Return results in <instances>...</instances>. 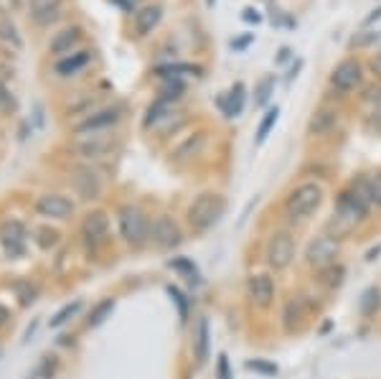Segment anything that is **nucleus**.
Instances as JSON below:
<instances>
[{
    "instance_id": "obj_9",
    "label": "nucleus",
    "mask_w": 381,
    "mask_h": 379,
    "mask_svg": "<svg viewBox=\"0 0 381 379\" xmlns=\"http://www.w3.org/2000/svg\"><path fill=\"white\" fill-rule=\"evenodd\" d=\"M338 255V240L333 237H318L308 247V262L313 267H328Z\"/></svg>"
},
{
    "instance_id": "obj_39",
    "label": "nucleus",
    "mask_w": 381,
    "mask_h": 379,
    "mask_svg": "<svg viewBox=\"0 0 381 379\" xmlns=\"http://www.w3.org/2000/svg\"><path fill=\"white\" fill-rule=\"evenodd\" d=\"M371 41H379V31H371L366 33V36H356L353 41H351V46H366L371 44Z\"/></svg>"
},
{
    "instance_id": "obj_15",
    "label": "nucleus",
    "mask_w": 381,
    "mask_h": 379,
    "mask_svg": "<svg viewBox=\"0 0 381 379\" xmlns=\"http://www.w3.org/2000/svg\"><path fill=\"white\" fill-rule=\"evenodd\" d=\"M107 229H109V216L104 214V211H92V214H87V219H84L82 224L84 240L92 242V245L104 240V237H107Z\"/></svg>"
},
{
    "instance_id": "obj_6",
    "label": "nucleus",
    "mask_w": 381,
    "mask_h": 379,
    "mask_svg": "<svg viewBox=\"0 0 381 379\" xmlns=\"http://www.w3.org/2000/svg\"><path fill=\"white\" fill-rule=\"evenodd\" d=\"M361 79H363L361 64L356 62V59H343L336 69H333V74H330V84H333L336 89H341V92H351V89H356L358 84H361Z\"/></svg>"
},
{
    "instance_id": "obj_18",
    "label": "nucleus",
    "mask_w": 381,
    "mask_h": 379,
    "mask_svg": "<svg viewBox=\"0 0 381 379\" xmlns=\"http://www.w3.org/2000/svg\"><path fill=\"white\" fill-rule=\"evenodd\" d=\"M74 186L76 191L82 194V199H97L102 191V181L95 171H89V168H79L74 176Z\"/></svg>"
},
{
    "instance_id": "obj_24",
    "label": "nucleus",
    "mask_w": 381,
    "mask_h": 379,
    "mask_svg": "<svg viewBox=\"0 0 381 379\" xmlns=\"http://www.w3.org/2000/svg\"><path fill=\"white\" fill-rule=\"evenodd\" d=\"M274 84H277L274 74L262 76L260 82H257V87H254V105H257V107H265L267 102H270V97L274 95Z\"/></svg>"
},
{
    "instance_id": "obj_42",
    "label": "nucleus",
    "mask_w": 381,
    "mask_h": 379,
    "mask_svg": "<svg viewBox=\"0 0 381 379\" xmlns=\"http://www.w3.org/2000/svg\"><path fill=\"white\" fill-rule=\"evenodd\" d=\"M219 379H229V361H226V356H219Z\"/></svg>"
},
{
    "instance_id": "obj_29",
    "label": "nucleus",
    "mask_w": 381,
    "mask_h": 379,
    "mask_svg": "<svg viewBox=\"0 0 381 379\" xmlns=\"http://www.w3.org/2000/svg\"><path fill=\"white\" fill-rule=\"evenodd\" d=\"M114 310V301L107 298V301H102L97 303V308L92 310V316H89V326H102V323L107 321V316Z\"/></svg>"
},
{
    "instance_id": "obj_45",
    "label": "nucleus",
    "mask_w": 381,
    "mask_h": 379,
    "mask_svg": "<svg viewBox=\"0 0 381 379\" xmlns=\"http://www.w3.org/2000/svg\"><path fill=\"white\" fill-rule=\"evenodd\" d=\"M117 6L122 8V11H127V13H133L135 8H138V0H114Z\"/></svg>"
},
{
    "instance_id": "obj_27",
    "label": "nucleus",
    "mask_w": 381,
    "mask_h": 379,
    "mask_svg": "<svg viewBox=\"0 0 381 379\" xmlns=\"http://www.w3.org/2000/svg\"><path fill=\"white\" fill-rule=\"evenodd\" d=\"M277 117H279V107L267 110L265 117H262V122H260V127H257V143H265L267 135H270V130L277 125Z\"/></svg>"
},
{
    "instance_id": "obj_7",
    "label": "nucleus",
    "mask_w": 381,
    "mask_h": 379,
    "mask_svg": "<svg viewBox=\"0 0 381 379\" xmlns=\"http://www.w3.org/2000/svg\"><path fill=\"white\" fill-rule=\"evenodd\" d=\"M36 211L49 219H66L74 214V202L61 194H44L36 199Z\"/></svg>"
},
{
    "instance_id": "obj_37",
    "label": "nucleus",
    "mask_w": 381,
    "mask_h": 379,
    "mask_svg": "<svg viewBox=\"0 0 381 379\" xmlns=\"http://www.w3.org/2000/svg\"><path fill=\"white\" fill-rule=\"evenodd\" d=\"M241 18L247 21V23H254V25H257V23H262V13L257 11V8L249 6V8H244V11H241Z\"/></svg>"
},
{
    "instance_id": "obj_5",
    "label": "nucleus",
    "mask_w": 381,
    "mask_h": 379,
    "mask_svg": "<svg viewBox=\"0 0 381 379\" xmlns=\"http://www.w3.org/2000/svg\"><path fill=\"white\" fill-rule=\"evenodd\" d=\"M292 257H295V242L287 232H279L274 234L270 245H267V262L272 270H285L290 267Z\"/></svg>"
},
{
    "instance_id": "obj_26",
    "label": "nucleus",
    "mask_w": 381,
    "mask_h": 379,
    "mask_svg": "<svg viewBox=\"0 0 381 379\" xmlns=\"http://www.w3.org/2000/svg\"><path fill=\"white\" fill-rule=\"evenodd\" d=\"M0 41H6L8 46H13V49H20L23 46V41H20L18 36V28H16V23L8 18L0 21Z\"/></svg>"
},
{
    "instance_id": "obj_34",
    "label": "nucleus",
    "mask_w": 381,
    "mask_h": 379,
    "mask_svg": "<svg viewBox=\"0 0 381 379\" xmlns=\"http://www.w3.org/2000/svg\"><path fill=\"white\" fill-rule=\"evenodd\" d=\"M36 242L44 250H49V247H54L59 242V232L56 229H49V227H44V229H38V237H36Z\"/></svg>"
},
{
    "instance_id": "obj_8",
    "label": "nucleus",
    "mask_w": 381,
    "mask_h": 379,
    "mask_svg": "<svg viewBox=\"0 0 381 379\" xmlns=\"http://www.w3.org/2000/svg\"><path fill=\"white\" fill-rule=\"evenodd\" d=\"M120 117H122V107H104V110H99V112H92L87 120H82L79 125H74V130L79 135L99 133V130H104V127L114 125Z\"/></svg>"
},
{
    "instance_id": "obj_43",
    "label": "nucleus",
    "mask_w": 381,
    "mask_h": 379,
    "mask_svg": "<svg viewBox=\"0 0 381 379\" xmlns=\"http://www.w3.org/2000/svg\"><path fill=\"white\" fill-rule=\"evenodd\" d=\"M376 21H381V6L374 8V11L368 13L366 18H363V25H371V23H376Z\"/></svg>"
},
{
    "instance_id": "obj_25",
    "label": "nucleus",
    "mask_w": 381,
    "mask_h": 379,
    "mask_svg": "<svg viewBox=\"0 0 381 379\" xmlns=\"http://www.w3.org/2000/svg\"><path fill=\"white\" fill-rule=\"evenodd\" d=\"M168 115H173L171 112V102H168V100H155V105H150V107H147L145 127H150V125H155V122L165 120Z\"/></svg>"
},
{
    "instance_id": "obj_41",
    "label": "nucleus",
    "mask_w": 381,
    "mask_h": 379,
    "mask_svg": "<svg viewBox=\"0 0 381 379\" xmlns=\"http://www.w3.org/2000/svg\"><path fill=\"white\" fill-rule=\"evenodd\" d=\"M173 265H176L178 270H186V272H188V275H190V280L196 278V267L190 265L188 260H176V262H173Z\"/></svg>"
},
{
    "instance_id": "obj_22",
    "label": "nucleus",
    "mask_w": 381,
    "mask_h": 379,
    "mask_svg": "<svg viewBox=\"0 0 381 379\" xmlns=\"http://www.w3.org/2000/svg\"><path fill=\"white\" fill-rule=\"evenodd\" d=\"M201 66H196V64H163V66H158L155 69V74L163 76V79H181V76L186 74H193V76H201Z\"/></svg>"
},
{
    "instance_id": "obj_30",
    "label": "nucleus",
    "mask_w": 381,
    "mask_h": 379,
    "mask_svg": "<svg viewBox=\"0 0 381 379\" xmlns=\"http://www.w3.org/2000/svg\"><path fill=\"white\" fill-rule=\"evenodd\" d=\"M82 308V303H79V301H74V303H69V305H64L61 310H59L56 316L51 318V329H59V326H64V323L69 321L71 316H74L76 310Z\"/></svg>"
},
{
    "instance_id": "obj_20",
    "label": "nucleus",
    "mask_w": 381,
    "mask_h": 379,
    "mask_svg": "<svg viewBox=\"0 0 381 379\" xmlns=\"http://www.w3.org/2000/svg\"><path fill=\"white\" fill-rule=\"evenodd\" d=\"M82 41V28L79 25H71V28H64L54 36L51 41V54H71L76 44Z\"/></svg>"
},
{
    "instance_id": "obj_47",
    "label": "nucleus",
    "mask_w": 381,
    "mask_h": 379,
    "mask_svg": "<svg viewBox=\"0 0 381 379\" xmlns=\"http://www.w3.org/2000/svg\"><path fill=\"white\" fill-rule=\"evenodd\" d=\"M6 321H8V310L3 308V305H0V326H3Z\"/></svg>"
},
{
    "instance_id": "obj_31",
    "label": "nucleus",
    "mask_w": 381,
    "mask_h": 379,
    "mask_svg": "<svg viewBox=\"0 0 381 379\" xmlns=\"http://www.w3.org/2000/svg\"><path fill=\"white\" fill-rule=\"evenodd\" d=\"M201 143H203V133H198L196 138H190L186 146H181L176 151V161H183V158H188V156H193V153L201 148Z\"/></svg>"
},
{
    "instance_id": "obj_32",
    "label": "nucleus",
    "mask_w": 381,
    "mask_h": 379,
    "mask_svg": "<svg viewBox=\"0 0 381 379\" xmlns=\"http://www.w3.org/2000/svg\"><path fill=\"white\" fill-rule=\"evenodd\" d=\"M16 107H18V102H16V97L11 95V89L6 87V84L0 82V112H16Z\"/></svg>"
},
{
    "instance_id": "obj_49",
    "label": "nucleus",
    "mask_w": 381,
    "mask_h": 379,
    "mask_svg": "<svg viewBox=\"0 0 381 379\" xmlns=\"http://www.w3.org/2000/svg\"><path fill=\"white\" fill-rule=\"evenodd\" d=\"M214 3H216V0H206V6H209V8L214 6Z\"/></svg>"
},
{
    "instance_id": "obj_28",
    "label": "nucleus",
    "mask_w": 381,
    "mask_h": 379,
    "mask_svg": "<svg viewBox=\"0 0 381 379\" xmlns=\"http://www.w3.org/2000/svg\"><path fill=\"white\" fill-rule=\"evenodd\" d=\"M186 84L181 82V79H163V84H160V97L158 100H178V97L183 95Z\"/></svg>"
},
{
    "instance_id": "obj_4",
    "label": "nucleus",
    "mask_w": 381,
    "mask_h": 379,
    "mask_svg": "<svg viewBox=\"0 0 381 379\" xmlns=\"http://www.w3.org/2000/svg\"><path fill=\"white\" fill-rule=\"evenodd\" d=\"M120 232L130 245L140 247L150 234V221L138 206H122L120 209Z\"/></svg>"
},
{
    "instance_id": "obj_13",
    "label": "nucleus",
    "mask_w": 381,
    "mask_h": 379,
    "mask_svg": "<svg viewBox=\"0 0 381 379\" xmlns=\"http://www.w3.org/2000/svg\"><path fill=\"white\" fill-rule=\"evenodd\" d=\"M160 18H163V6H145L135 11V33L140 38L150 36L155 28H158Z\"/></svg>"
},
{
    "instance_id": "obj_23",
    "label": "nucleus",
    "mask_w": 381,
    "mask_h": 379,
    "mask_svg": "<svg viewBox=\"0 0 381 379\" xmlns=\"http://www.w3.org/2000/svg\"><path fill=\"white\" fill-rule=\"evenodd\" d=\"M193 351H196L198 361L209 359V321L201 318L196 323V334H193Z\"/></svg>"
},
{
    "instance_id": "obj_10",
    "label": "nucleus",
    "mask_w": 381,
    "mask_h": 379,
    "mask_svg": "<svg viewBox=\"0 0 381 379\" xmlns=\"http://www.w3.org/2000/svg\"><path fill=\"white\" fill-rule=\"evenodd\" d=\"M152 240H155V245L163 247V250H171V247L181 245V229H178V224L173 219H168V216H158V219L152 221Z\"/></svg>"
},
{
    "instance_id": "obj_17",
    "label": "nucleus",
    "mask_w": 381,
    "mask_h": 379,
    "mask_svg": "<svg viewBox=\"0 0 381 379\" xmlns=\"http://www.w3.org/2000/svg\"><path fill=\"white\" fill-rule=\"evenodd\" d=\"M244 92H247L244 84L236 82L229 92H224V95L219 97V107H222V112L226 115V117H236V115H241V110H244Z\"/></svg>"
},
{
    "instance_id": "obj_46",
    "label": "nucleus",
    "mask_w": 381,
    "mask_h": 379,
    "mask_svg": "<svg viewBox=\"0 0 381 379\" xmlns=\"http://www.w3.org/2000/svg\"><path fill=\"white\" fill-rule=\"evenodd\" d=\"M366 100L368 102H379V105H381V89H371V92L366 95Z\"/></svg>"
},
{
    "instance_id": "obj_40",
    "label": "nucleus",
    "mask_w": 381,
    "mask_h": 379,
    "mask_svg": "<svg viewBox=\"0 0 381 379\" xmlns=\"http://www.w3.org/2000/svg\"><path fill=\"white\" fill-rule=\"evenodd\" d=\"M368 69H371V74L376 76L381 82V54H376V57H371V62H368Z\"/></svg>"
},
{
    "instance_id": "obj_36",
    "label": "nucleus",
    "mask_w": 381,
    "mask_h": 379,
    "mask_svg": "<svg viewBox=\"0 0 381 379\" xmlns=\"http://www.w3.org/2000/svg\"><path fill=\"white\" fill-rule=\"evenodd\" d=\"M249 44H254V33H247V36H241V38H231V49L234 51H244Z\"/></svg>"
},
{
    "instance_id": "obj_16",
    "label": "nucleus",
    "mask_w": 381,
    "mask_h": 379,
    "mask_svg": "<svg viewBox=\"0 0 381 379\" xmlns=\"http://www.w3.org/2000/svg\"><path fill=\"white\" fill-rule=\"evenodd\" d=\"M31 6V18L38 25H49L59 18V6L61 0H28Z\"/></svg>"
},
{
    "instance_id": "obj_48",
    "label": "nucleus",
    "mask_w": 381,
    "mask_h": 379,
    "mask_svg": "<svg viewBox=\"0 0 381 379\" xmlns=\"http://www.w3.org/2000/svg\"><path fill=\"white\" fill-rule=\"evenodd\" d=\"M376 127H379V130H381V112L376 115Z\"/></svg>"
},
{
    "instance_id": "obj_19",
    "label": "nucleus",
    "mask_w": 381,
    "mask_h": 379,
    "mask_svg": "<svg viewBox=\"0 0 381 379\" xmlns=\"http://www.w3.org/2000/svg\"><path fill=\"white\" fill-rule=\"evenodd\" d=\"M92 62V51H76V54H69V57H64L56 62V74L59 76H71L76 71H82L87 64Z\"/></svg>"
},
{
    "instance_id": "obj_21",
    "label": "nucleus",
    "mask_w": 381,
    "mask_h": 379,
    "mask_svg": "<svg viewBox=\"0 0 381 379\" xmlns=\"http://www.w3.org/2000/svg\"><path fill=\"white\" fill-rule=\"evenodd\" d=\"M338 125V112L336 110H318L315 115L310 117V122H308V130H310L313 135H328L333 127Z\"/></svg>"
},
{
    "instance_id": "obj_44",
    "label": "nucleus",
    "mask_w": 381,
    "mask_h": 379,
    "mask_svg": "<svg viewBox=\"0 0 381 379\" xmlns=\"http://www.w3.org/2000/svg\"><path fill=\"white\" fill-rule=\"evenodd\" d=\"M290 57H292V49H290V46H282V49L277 51V59H274V62H277V64H285Z\"/></svg>"
},
{
    "instance_id": "obj_3",
    "label": "nucleus",
    "mask_w": 381,
    "mask_h": 379,
    "mask_svg": "<svg viewBox=\"0 0 381 379\" xmlns=\"http://www.w3.org/2000/svg\"><path fill=\"white\" fill-rule=\"evenodd\" d=\"M320 202H323V189L318 184H303L287 196L285 209L292 219H305L320 206Z\"/></svg>"
},
{
    "instance_id": "obj_33",
    "label": "nucleus",
    "mask_w": 381,
    "mask_h": 379,
    "mask_svg": "<svg viewBox=\"0 0 381 379\" xmlns=\"http://www.w3.org/2000/svg\"><path fill=\"white\" fill-rule=\"evenodd\" d=\"M366 186H368V199H371V204L381 206V171H376L374 176L368 178Z\"/></svg>"
},
{
    "instance_id": "obj_38",
    "label": "nucleus",
    "mask_w": 381,
    "mask_h": 379,
    "mask_svg": "<svg viewBox=\"0 0 381 379\" xmlns=\"http://www.w3.org/2000/svg\"><path fill=\"white\" fill-rule=\"evenodd\" d=\"M247 369H254V372H265V374H277V367H272V364H262V361H249Z\"/></svg>"
},
{
    "instance_id": "obj_1",
    "label": "nucleus",
    "mask_w": 381,
    "mask_h": 379,
    "mask_svg": "<svg viewBox=\"0 0 381 379\" xmlns=\"http://www.w3.org/2000/svg\"><path fill=\"white\" fill-rule=\"evenodd\" d=\"M368 186L366 184H358L353 186L351 191H343L341 199H338V209H336V221H333V227H336V237L341 234H349L351 229L358 224V221L366 216L368 211Z\"/></svg>"
},
{
    "instance_id": "obj_12",
    "label": "nucleus",
    "mask_w": 381,
    "mask_h": 379,
    "mask_svg": "<svg viewBox=\"0 0 381 379\" xmlns=\"http://www.w3.org/2000/svg\"><path fill=\"white\" fill-rule=\"evenodd\" d=\"M249 298L254 305L267 308L274 301V283L270 275H252L249 278Z\"/></svg>"
},
{
    "instance_id": "obj_11",
    "label": "nucleus",
    "mask_w": 381,
    "mask_h": 379,
    "mask_svg": "<svg viewBox=\"0 0 381 379\" xmlns=\"http://www.w3.org/2000/svg\"><path fill=\"white\" fill-rule=\"evenodd\" d=\"M0 242H3V250H6V255H11V257H16V255L23 252V242H25V229L20 221L11 219L6 221L3 227H0Z\"/></svg>"
},
{
    "instance_id": "obj_2",
    "label": "nucleus",
    "mask_w": 381,
    "mask_h": 379,
    "mask_svg": "<svg viewBox=\"0 0 381 379\" xmlns=\"http://www.w3.org/2000/svg\"><path fill=\"white\" fill-rule=\"evenodd\" d=\"M224 196L214 194V191H206L196 199V202L188 206V224L196 232H206L209 227H214L216 221L222 219L224 214Z\"/></svg>"
},
{
    "instance_id": "obj_35",
    "label": "nucleus",
    "mask_w": 381,
    "mask_h": 379,
    "mask_svg": "<svg viewBox=\"0 0 381 379\" xmlns=\"http://www.w3.org/2000/svg\"><path fill=\"white\" fill-rule=\"evenodd\" d=\"M168 296L173 298L178 303V310H181V318H186V313H188V308H186V301H183V293L178 291V288H168Z\"/></svg>"
},
{
    "instance_id": "obj_14",
    "label": "nucleus",
    "mask_w": 381,
    "mask_h": 379,
    "mask_svg": "<svg viewBox=\"0 0 381 379\" xmlns=\"http://www.w3.org/2000/svg\"><path fill=\"white\" fill-rule=\"evenodd\" d=\"M74 148H76V153H82L84 158H102V156H107V153L114 148V140L92 133V138L84 135V140L74 143Z\"/></svg>"
}]
</instances>
